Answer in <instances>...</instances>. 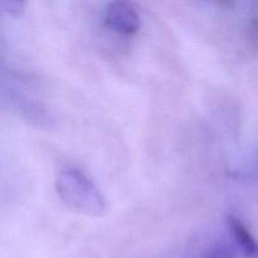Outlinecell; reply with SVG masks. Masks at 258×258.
<instances>
[{
    "instance_id": "2",
    "label": "cell",
    "mask_w": 258,
    "mask_h": 258,
    "mask_svg": "<svg viewBox=\"0 0 258 258\" xmlns=\"http://www.w3.org/2000/svg\"><path fill=\"white\" fill-rule=\"evenodd\" d=\"M106 23L116 32L133 34L140 28V17L133 4L117 2L108 7L106 12Z\"/></svg>"
},
{
    "instance_id": "1",
    "label": "cell",
    "mask_w": 258,
    "mask_h": 258,
    "mask_svg": "<svg viewBox=\"0 0 258 258\" xmlns=\"http://www.w3.org/2000/svg\"><path fill=\"white\" fill-rule=\"evenodd\" d=\"M58 190L66 203L76 209L87 212H101L103 208L102 199L96 186L80 170L68 169L60 174Z\"/></svg>"
},
{
    "instance_id": "3",
    "label": "cell",
    "mask_w": 258,
    "mask_h": 258,
    "mask_svg": "<svg viewBox=\"0 0 258 258\" xmlns=\"http://www.w3.org/2000/svg\"><path fill=\"white\" fill-rule=\"evenodd\" d=\"M229 228L233 233L234 239L238 243L242 253L246 258H258V242L246 226L236 217L231 216L228 218Z\"/></svg>"
}]
</instances>
